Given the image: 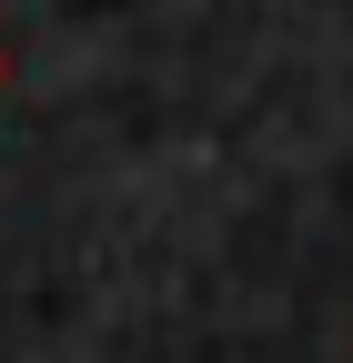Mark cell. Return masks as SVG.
I'll return each mask as SVG.
<instances>
[{
  "instance_id": "cell-1",
  "label": "cell",
  "mask_w": 353,
  "mask_h": 363,
  "mask_svg": "<svg viewBox=\"0 0 353 363\" xmlns=\"http://www.w3.org/2000/svg\"><path fill=\"white\" fill-rule=\"evenodd\" d=\"M0 81H11V51H0Z\"/></svg>"
}]
</instances>
